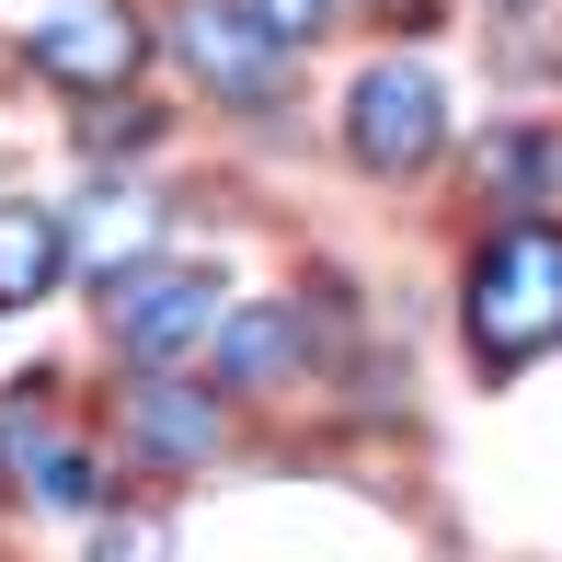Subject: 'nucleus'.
<instances>
[{
    "label": "nucleus",
    "mask_w": 562,
    "mask_h": 562,
    "mask_svg": "<svg viewBox=\"0 0 562 562\" xmlns=\"http://www.w3.org/2000/svg\"><path fill=\"white\" fill-rule=\"evenodd\" d=\"M23 46H35V69H58L69 92H92V104H104V92H126L138 81V12H115V0H58V12H35L23 23Z\"/></svg>",
    "instance_id": "nucleus-5"
},
{
    "label": "nucleus",
    "mask_w": 562,
    "mask_h": 562,
    "mask_svg": "<svg viewBox=\"0 0 562 562\" xmlns=\"http://www.w3.org/2000/svg\"><path fill=\"white\" fill-rule=\"evenodd\" d=\"M172 46H184L195 92H218V104H276V92H288V46H276L241 0H184V12H172Z\"/></svg>",
    "instance_id": "nucleus-4"
},
{
    "label": "nucleus",
    "mask_w": 562,
    "mask_h": 562,
    "mask_svg": "<svg viewBox=\"0 0 562 562\" xmlns=\"http://www.w3.org/2000/svg\"><path fill=\"white\" fill-rule=\"evenodd\" d=\"M126 437L149 459H172V471H195V459L218 448V402L184 391V379H138V391H126Z\"/></svg>",
    "instance_id": "nucleus-7"
},
{
    "label": "nucleus",
    "mask_w": 562,
    "mask_h": 562,
    "mask_svg": "<svg viewBox=\"0 0 562 562\" xmlns=\"http://www.w3.org/2000/svg\"><path fill=\"white\" fill-rule=\"evenodd\" d=\"M551 172H562V149L540 138V126H505V138H494V149H482V184H494V195H505V207H528V195H540V184H551Z\"/></svg>",
    "instance_id": "nucleus-9"
},
{
    "label": "nucleus",
    "mask_w": 562,
    "mask_h": 562,
    "mask_svg": "<svg viewBox=\"0 0 562 562\" xmlns=\"http://www.w3.org/2000/svg\"><path fill=\"white\" fill-rule=\"evenodd\" d=\"M23 494H35V505H58V517H92V505H104V459H92V448H35Z\"/></svg>",
    "instance_id": "nucleus-10"
},
{
    "label": "nucleus",
    "mask_w": 562,
    "mask_h": 562,
    "mask_svg": "<svg viewBox=\"0 0 562 562\" xmlns=\"http://www.w3.org/2000/svg\"><path fill=\"white\" fill-rule=\"evenodd\" d=\"M345 149L368 172H425L448 149V81L414 69V58H379L368 81H356V104H345Z\"/></svg>",
    "instance_id": "nucleus-2"
},
{
    "label": "nucleus",
    "mask_w": 562,
    "mask_h": 562,
    "mask_svg": "<svg viewBox=\"0 0 562 562\" xmlns=\"http://www.w3.org/2000/svg\"><path fill=\"white\" fill-rule=\"evenodd\" d=\"M92 562H161V528H104V540H92Z\"/></svg>",
    "instance_id": "nucleus-12"
},
{
    "label": "nucleus",
    "mask_w": 562,
    "mask_h": 562,
    "mask_svg": "<svg viewBox=\"0 0 562 562\" xmlns=\"http://www.w3.org/2000/svg\"><path fill=\"white\" fill-rule=\"evenodd\" d=\"M459 322H471L482 368H528V356L562 345V229L517 218L505 241H482L471 288H459Z\"/></svg>",
    "instance_id": "nucleus-1"
},
{
    "label": "nucleus",
    "mask_w": 562,
    "mask_h": 562,
    "mask_svg": "<svg viewBox=\"0 0 562 562\" xmlns=\"http://www.w3.org/2000/svg\"><path fill=\"white\" fill-rule=\"evenodd\" d=\"M104 334L138 356V368H161V356H184L195 334H218V276L207 265H126V276H104Z\"/></svg>",
    "instance_id": "nucleus-3"
},
{
    "label": "nucleus",
    "mask_w": 562,
    "mask_h": 562,
    "mask_svg": "<svg viewBox=\"0 0 562 562\" xmlns=\"http://www.w3.org/2000/svg\"><path fill=\"white\" fill-rule=\"evenodd\" d=\"M69 276V218L58 207H0V311H35Z\"/></svg>",
    "instance_id": "nucleus-8"
},
{
    "label": "nucleus",
    "mask_w": 562,
    "mask_h": 562,
    "mask_svg": "<svg viewBox=\"0 0 562 562\" xmlns=\"http://www.w3.org/2000/svg\"><path fill=\"white\" fill-rule=\"evenodd\" d=\"M241 12H252V23H265V35H276V46H311V35H322V23H334V12H345V0H241Z\"/></svg>",
    "instance_id": "nucleus-11"
},
{
    "label": "nucleus",
    "mask_w": 562,
    "mask_h": 562,
    "mask_svg": "<svg viewBox=\"0 0 562 562\" xmlns=\"http://www.w3.org/2000/svg\"><path fill=\"white\" fill-rule=\"evenodd\" d=\"M299 356H311V311H288V299H252V311L218 322V379L229 391H276V379H299Z\"/></svg>",
    "instance_id": "nucleus-6"
}]
</instances>
